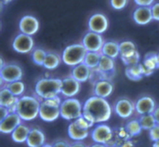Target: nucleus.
Returning a JSON list of instances; mask_svg holds the SVG:
<instances>
[{"mask_svg": "<svg viewBox=\"0 0 159 147\" xmlns=\"http://www.w3.org/2000/svg\"><path fill=\"white\" fill-rule=\"evenodd\" d=\"M111 105L108 101L99 96H92L83 105L82 115L93 124L103 123L110 119Z\"/></svg>", "mask_w": 159, "mask_h": 147, "instance_id": "obj_1", "label": "nucleus"}, {"mask_svg": "<svg viewBox=\"0 0 159 147\" xmlns=\"http://www.w3.org/2000/svg\"><path fill=\"white\" fill-rule=\"evenodd\" d=\"M40 102L37 97L24 95L19 98L16 112L22 120L32 121L39 116Z\"/></svg>", "mask_w": 159, "mask_h": 147, "instance_id": "obj_2", "label": "nucleus"}, {"mask_svg": "<svg viewBox=\"0 0 159 147\" xmlns=\"http://www.w3.org/2000/svg\"><path fill=\"white\" fill-rule=\"evenodd\" d=\"M62 80L60 78H41L35 84V93L42 99L57 97L61 92Z\"/></svg>", "mask_w": 159, "mask_h": 147, "instance_id": "obj_3", "label": "nucleus"}, {"mask_svg": "<svg viewBox=\"0 0 159 147\" xmlns=\"http://www.w3.org/2000/svg\"><path fill=\"white\" fill-rule=\"evenodd\" d=\"M61 99L59 96L52 98L43 99L40 102L39 117L43 121L51 122L57 120L61 116Z\"/></svg>", "mask_w": 159, "mask_h": 147, "instance_id": "obj_4", "label": "nucleus"}, {"mask_svg": "<svg viewBox=\"0 0 159 147\" xmlns=\"http://www.w3.org/2000/svg\"><path fill=\"white\" fill-rule=\"evenodd\" d=\"M87 50L82 43H75L66 46L62 53V61L66 65L75 67L84 62Z\"/></svg>", "mask_w": 159, "mask_h": 147, "instance_id": "obj_5", "label": "nucleus"}, {"mask_svg": "<svg viewBox=\"0 0 159 147\" xmlns=\"http://www.w3.org/2000/svg\"><path fill=\"white\" fill-rule=\"evenodd\" d=\"M83 105L75 97H67L61 105V117L68 121L75 120L82 115Z\"/></svg>", "mask_w": 159, "mask_h": 147, "instance_id": "obj_6", "label": "nucleus"}, {"mask_svg": "<svg viewBox=\"0 0 159 147\" xmlns=\"http://www.w3.org/2000/svg\"><path fill=\"white\" fill-rule=\"evenodd\" d=\"M23 70L16 63L6 64L1 68L0 77H1V84L3 83L9 84L16 80H21L23 78Z\"/></svg>", "mask_w": 159, "mask_h": 147, "instance_id": "obj_7", "label": "nucleus"}, {"mask_svg": "<svg viewBox=\"0 0 159 147\" xmlns=\"http://www.w3.org/2000/svg\"><path fill=\"white\" fill-rule=\"evenodd\" d=\"M92 139L94 142L107 145L113 137V130L106 124H99L91 132Z\"/></svg>", "mask_w": 159, "mask_h": 147, "instance_id": "obj_8", "label": "nucleus"}, {"mask_svg": "<svg viewBox=\"0 0 159 147\" xmlns=\"http://www.w3.org/2000/svg\"><path fill=\"white\" fill-rule=\"evenodd\" d=\"M104 41L102 34L89 31L85 34L82 39V44L87 51L100 52L103 46Z\"/></svg>", "mask_w": 159, "mask_h": 147, "instance_id": "obj_9", "label": "nucleus"}, {"mask_svg": "<svg viewBox=\"0 0 159 147\" xmlns=\"http://www.w3.org/2000/svg\"><path fill=\"white\" fill-rule=\"evenodd\" d=\"M34 41L32 36L21 32L15 37L12 42V48L20 54H28L34 50Z\"/></svg>", "mask_w": 159, "mask_h": 147, "instance_id": "obj_10", "label": "nucleus"}, {"mask_svg": "<svg viewBox=\"0 0 159 147\" xmlns=\"http://www.w3.org/2000/svg\"><path fill=\"white\" fill-rule=\"evenodd\" d=\"M88 26L90 31L102 34L108 29L109 20L104 14L96 12L93 14L89 19Z\"/></svg>", "mask_w": 159, "mask_h": 147, "instance_id": "obj_11", "label": "nucleus"}, {"mask_svg": "<svg viewBox=\"0 0 159 147\" xmlns=\"http://www.w3.org/2000/svg\"><path fill=\"white\" fill-rule=\"evenodd\" d=\"M135 109V104L130 99L123 97L119 99L114 105V111L119 117L122 119H128L134 114Z\"/></svg>", "mask_w": 159, "mask_h": 147, "instance_id": "obj_12", "label": "nucleus"}, {"mask_svg": "<svg viewBox=\"0 0 159 147\" xmlns=\"http://www.w3.org/2000/svg\"><path fill=\"white\" fill-rule=\"evenodd\" d=\"M19 27L21 32L26 35L33 36L38 32L40 23L36 17L30 15H26L20 19Z\"/></svg>", "mask_w": 159, "mask_h": 147, "instance_id": "obj_13", "label": "nucleus"}, {"mask_svg": "<svg viewBox=\"0 0 159 147\" xmlns=\"http://www.w3.org/2000/svg\"><path fill=\"white\" fill-rule=\"evenodd\" d=\"M81 89V83L70 76L62 80L61 92V94L65 97H74L77 95Z\"/></svg>", "mask_w": 159, "mask_h": 147, "instance_id": "obj_14", "label": "nucleus"}, {"mask_svg": "<svg viewBox=\"0 0 159 147\" xmlns=\"http://www.w3.org/2000/svg\"><path fill=\"white\" fill-rule=\"evenodd\" d=\"M22 123V119L16 112L9 113L0 121V132L3 134H11Z\"/></svg>", "mask_w": 159, "mask_h": 147, "instance_id": "obj_15", "label": "nucleus"}, {"mask_svg": "<svg viewBox=\"0 0 159 147\" xmlns=\"http://www.w3.org/2000/svg\"><path fill=\"white\" fill-rule=\"evenodd\" d=\"M20 97L14 95L7 87H2L0 91V106L9 108L10 113L16 111V105Z\"/></svg>", "mask_w": 159, "mask_h": 147, "instance_id": "obj_16", "label": "nucleus"}, {"mask_svg": "<svg viewBox=\"0 0 159 147\" xmlns=\"http://www.w3.org/2000/svg\"><path fill=\"white\" fill-rule=\"evenodd\" d=\"M133 19L138 25H147L153 20L151 6H138L133 12Z\"/></svg>", "mask_w": 159, "mask_h": 147, "instance_id": "obj_17", "label": "nucleus"}, {"mask_svg": "<svg viewBox=\"0 0 159 147\" xmlns=\"http://www.w3.org/2000/svg\"><path fill=\"white\" fill-rule=\"evenodd\" d=\"M156 108V103L155 100L150 96H144L137 101L135 103L136 111L141 115L152 114Z\"/></svg>", "mask_w": 159, "mask_h": 147, "instance_id": "obj_18", "label": "nucleus"}, {"mask_svg": "<svg viewBox=\"0 0 159 147\" xmlns=\"http://www.w3.org/2000/svg\"><path fill=\"white\" fill-rule=\"evenodd\" d=\"M89 129L82 128L75 120H73V122H71L68 127V134L72 140L82 141L89 136Z\"/></svg>", "mask_w": 159, "mask_h": 147, "instance_id": "obj_19", "label": "nucleus"}, {"mask_svg": "<svg viewBox=\"0 0 159 147\" xmlns=\"http://www.w3.org/2000/svg\"><path fill=\"white\" fill-rule=\"evenodd\" d=\"M45 141L46 136L40 128H34L30 129L26 143L29 147H40L44 145Z\"/></svg>", "mask_w": 159, "mask_h": 147, "instance_id": "obj_20", "label": "nucleus"}, {"mask_svg": "<svg viewBox=\"0 0 159 147\" xmlns=\"http://www.w3.org/2000/svg\"><path fill=\"white\" fill-rule=\"evenodd\" d=\"M95 95L107 98L113 91V84L110 80H100L94 84L93 88Z\"/></svg>", "mask_w": 159, "mask_h": 147, "instance_id": "obj_21", "label": "nucleus"}, {"mask_svg": "<svg viewBox=\"0 0 159 147\" xmlns=\"http://www.w3.org/2000/svg\"><path fill=\"white\" fill-rule=\"evenodd\" d=\"M91 70V68L87 66L85 63H79V64L73 67L71 72V76L79 80L80 83H83V82L89 80Z\"/></svg>", "mask_w": 159, "mask_h": 147, "instance_id": "obj_22", "label": "nucleus"}, {"mask_svg": "<svg viewBox=\"0 0 159 147\" xmlns=\"http://www.w3.org/2000/svg\"><path fill=\"white\" fill-rule=\"evenodd\" d=\"M30 129L31 128H30L27 125L21 123L11 133V138H12V141L16 143L26 142Z\"/></svg>", "mask_w": 159, "mask_h": 147, "instance_id": "obj_23", "label": "nucleus"}, {"mask_svg": "<svg viewBox=\"0 0 159 147\" xmlns=\"http://www.w3.org/2000/svg\"><path fill=\"white\" fill-rule=\"evenodd\" d=\"M125 74L130 80L134 81H138L141 80L144 77L143 64L140 63L134 66L127 67L125 70Z\"/></svg>", "mask_w": 159, "mask_h": 147, "instance_id": "obj_24", "label": "nucleus"}, {"mask_svg": "<svg viewBox=\"0 0 159 147\" xmlns=\"http://www.w3.org/2000/svg\"><path fill=\"white\" fill-rule=\"evenodd\" d=\"M101 54L115 59L120 56V43L115 41H107L101 50Z\"/></svg>", "mask_w": 159, "mask_h": 147, "instance_id": "obj_25", "label": "nucleus"}, {"mask_svg": "<svg viewBox=\"0 0 159 147\" xmlns=\"http://www.w3.org/2000/svg\"><path fill=\"white\" fill-rule=\"evenodd\" d=\"M98 68L102 72L112 74L115 71V60L114 59L102 54L99 60Z\"/></svg>", "mask_w": 159, "mask_h": 147, "instance_id": "obj_26", "label": "nucleus"}, {"mask_svg": "<svg viewBox=\"0 0 159 147\" xmlns=\"http://www.w3.org/2000/svg\"><path fill=\"white\" fill-rule=\"evenodd\" d=\"M62 57L61 56H59L56 53L50 52L47 54L43 67L46 69L51 71V70L56 69L60 65Z\"/></svg>", "mask_w": 159, "mask_h": 147, "instance_id": "obj_27", "label": "nucleus"}, {"mask_svg": "<svg viewBox=\"0 0 159 147\" xmlns=\"http://www.w3.org/2000/svg\"><path fill=\"white\" fill-rule=\"evenodd\" d=\"M142 64L147 69L155 72V70L159 68V60L158 57V54L154 52L148 53L144 57Z\"/></svg>", "mask_w": 159, "mask_h": 147, "instance_id": "obj_28", "label": "nucleus"}, {"mask_svg": "<svg viewBox=\"0 0 159 147\" xmlns=\"http://www.w3.org/2000/svg\"><path fill=\"white\" fill-rule=\"evenodd\" d=\"M137 50V47L134 43L130 40H125L120 43V58L129 57L134 54Z\"/></svg>", "mask_w": 159, "mask_h": 147, "instance_id": "obj_29", "label": "nucleus"}, {"mask_svg": "<svg viewBox=\"0 0 159 147\" xmlns=\"http://www.w3.org/2000/svg\"><path fill=\"white\" fill-rule=\"evenodd\" d=\"M102 56L101 52H93V51H87V54L84 59V63L89 67L91 69L98 67L100 57Z\"/></svg>", "mask_w": 159, "mask_h": 147, "instance_id": "obj_30", "label": "nucleus"}, {"mask_svg": "<svg viewBox=\"0 0 159 147\" xmlns=\"http://www.w3.org/2000/svg\"><path fill=\"white\" fill-rule=\"evenodd\" d=\"M138 120H139L143 129L148 130V131L158 124L156 120H155V118L154 116L153 113L152 114L141 115Z\"/></svg>", "mask_w": 159, "mask_h": 147, "instance_id": "obj_31", "label": "nucleus"}, {"mask_svg": "<svg viewBox=\"0 0 159 147\" xmlns=\"http://www.w3.org/2000/svg\"><path fill=\"white\" fill-rule=\"evenodd\" d=\"M6 87L9 89V91L12 93L16 97H20L24 93L26 87L25 84L21 80H16V81L12 82L6 84Z\"/></svg>", "mask_w": 159, "mask_h": 147, "instance_id": "obj_32", "label": "nucleus"}, {"mask_svg": "<svg viewBox=\"0 0 159 147\" xmlns=\"http://www.w3.org/2000/svg\"><path fill=\"white\" fill-rule=\"evenodd\" d=\"M125 128L126 129H127V131L128 132L129 134L130 135L131 137H133V136H138V135H140L141 134V131L143 130L139 120H137V119L130 120V122H127Z\"/></svg>", "mask_w": 159, "mask_h": 147, "instance_id": "obj_33", "label": "nucleus"}, {"mask_svg": "<svg viewBox=\"0 0 159 147\" xmlns=\"http://www.w3.org/2000/svg\"><path fill=\"white\" fill-rule=\"evenodd\" d=\"M48 53L41 48H36L32 51V60L38 66H43Z\"/></svg>", "mask_w": 159, "mask_h": 147, "instance_id": "obj_34", "label": "nucleus"}, {"mask_svg": "<svg viewBox=\"0 0 159 147\" xmlns=\"http://www.w3.org/2000/svg\"><path fill=\"white\" fill-rule=\"evenodd\" d=\"M140 54L138 53V51H136L134 54H133L132 55L129 56V57H124V58H121L123 63L126 65L127 67L129 66H134V65H136L140 63Z\"/></svg>", "mask_w": 159, "mask_h": 147, "instance_id": "obj_35", "label": "nucleus"}, {"mask_svg": "<svg viewBox=\"0 0 159 147\" xmlns=\"http://www.w3.org/2000/svg\"><path fill=\"white\" fill-rule=\"evenodd\" d=\"M129 0H110V6L116 10H121L124 9L128 4Z\"/></svg>", "mask_w": 159, "mask_h": 147, "instance_id": "obj_36", "label": "nucleus"}, {"mask_svg": "<svg viewBox=\"0 0 159 147\" xmlns=\"http://www.w3.org/2000/svg\"><path fill=\"white\" fill-rule=\"evenodd\" d=\"M149 137L153 142L159 140V124H157L152 129L149 130Z\"/></svg>", "mask_w": 159, "mask_h": 147, "instance_id": "obj_37", "label": "nucleus"}, {"mask_svg": "<svg viewBox=\"0 0 159 147\" xmlns=\"http://www.w3.org/2000/svg\"><path fill=\"white\" fill-rule=\"evenodd\" d=\"M151 9H152L153 19L155 21H159V2L154 3L151 6Z\"/></svg>", "mask_w": 159, "mask_h": 147, "instance_id": "obj_38", "label": "nucleus"}, {"mask_svg": "<svg viewBox=\"0 0 159 147\" xmlns=\"http://www.w3.org/2000/svg\"><path fill=\"white\" fill-rule=\"evenodd\" d=\"M135 4L138 6H152L155 0H134Z\"/></svg>", "mask_w": 159, "mask_h": 147, "instance_id": "obj_39", "label": "nucleus"}, {"mask_svg": "<svg viewBox=\"0 0 159 147\" xmlns=\"http://www.w3.org/2000/svg\"><path fill=\"white\" fill-rule=\"evenodd\" d=\"M53 147H71V144L65 140H57L52 144Z\"/></svg>", "mask_w": 159, "mask_h": 147, "instance_id": "obj_40", "label": "nucleus"}, {"mask_svg": "<svg viewBox=\"0 0 159 147\" xmlns=\"http://www.w3.org/2000/svg\"><path fill=\"white\" fill-rule=\"evenodd\" d=\"M0 110H1V120L4 119L10 113L9 108L4 106H0Z\"/></svg>", "mask_w": 159, "mask_h": 147, "instance_id": "obj_41", "label": "nucleus"}, {"mask_svg": "<svg viewBox=\"0 0 159 147\" xmlns=\"http://www.w3.org/2000/svg\"><path fill=\"white\" fill-rule=\"evenodd\" d=\"M71 147H89L85 142L82 141H74V142L71 144Z\"/></svg>", "mask_w": 159, "mask_h": 147, "instance_id": "obj_42", "label": "nucleus"}, {"mask_svg": "<svg viewBox=\"0 0 159 147\" xmlns=\"http://www.w3.org/2000/svg\"><path fill=\"white\" fill-rule=\"evenodd\" d=\"M120 147H134V144L132 142L130 139H128V140L125 141V142H123Z\"/></svg>", "mask_w": 159, "mask_h": 147, "instance_id": "obj_43", "label": "nucleus"}, {"mask_svg": "<svg viewBox=\"0 0 159 147\" xmlns=\"http://www.w3.org/2000/svg\"><path fill=\"white\" fill-rule=\"evenodd\" d=\"M153 115L154 116H155L157 123L159 124V107H156V108H155V111H154Z\"/></svg>", "mask_w": 159, "mask_h": 147, "instance_id": "obj_44", "label": "nucleus"}, {"mask_svg": "<svg viewBox=\"0 0 159 147\" xmlns=\"http://www.w3.org/2000/svg\"><path fill=\"white\" fill-rule=\"evenodd\" d=\"M90 147H107V145L105 144H101V143H97V142H95L94 144L91 145Z\"/></svg>", "mask_w": 159, "mask_h": 147, "instance_id": "obj_45", "label": "nucleus"}, {"mask_svg": "<svg viewBox=\"0 0 159 147\" xmlns=\"http://www.w3.org/2000/svg\"><path fill=\"white\" fill-rule=\"evenodd\" d=\"M12 1H13V0H1V3L2 4L7 5V4H9V2H11Z\"/></svg>", "mask_w": 159, "mask_h": 147, "instance_id": "obj_46", "label": "nucleus"}, {"mask_svg": "<svg viewBox=\"0 0 159 147\" xmlns=\"http://www.w3.org/2000/svg\"><path fill=\"white\" fill-rule=\"evenodd\" d=\"M152 146H153V147H159V140L154 142V143H153V145H152Z\"/></svg>", "mask_w": 159, "mask_h": 147, "instance_id": "obj_47", "label": "nucleus"}, {"mask_svg": "<svg viewBox=\"0 0 159 147\" xmlns=\"http://www.w3.org/2000/svg\"><path fill=\"white\" fill-rule=\"evenodd\" d=\"M40 147H53V145H51V144H46V143H45L44 145H43L42 146H40Z\"/></svg>", "mask_w": 159, "mask_h": 147, "instance_id": "obj_48", "label": "nucleus"}, {"mask_svg": "<svg viewBox=\"0 0 159 147\" xmlns=\"http://www.w3.org/2000/svg\"><path fill=\"white\" fill-rule=\"evenodd\" d=\"M158 60H159V52L158 53Z\"/></svg>", "mask_w": 159, "mask_h": 147, "instance_id": "obj_49", "label": "nucleus"}]
</instances>
